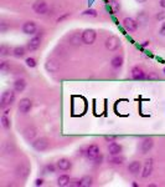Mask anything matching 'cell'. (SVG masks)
<instances>
[{"label":"cell","mask_w":165,"mask_h":187,"mask_svg":"<svg viewBox=\"0 0 165 187\" xmlns=\"http://www.w3.org/2000/svg\"><path fill=\"white\" fill-rule=\"evenodd\" d=\"M15 101V91L13 90H5L4 93L1 94L0 97V107L5 109L6 106L13 105V102Z\"/></svg>","instance_id":"1"},{"label":"cell","mask_w":165,"mask_h":187,"mask_svg":"<svg viewBox=\"0 0 165 187\" xmlns=\"http://www.w3.org/2000/svg\"><path fill=\"white\" fill-rule=\"evenodd\" d=\"M31 109H33V101L30 99L24 97V99L20 100V102L18 105V110H19L20 114L26 115V114H29L31 111Z\"/></svg>","instance_id":"2"},{"label":"cell","mask_w":165,"mask_h":187,"mask_svg":"<svg viewBox=\"0 0 165 187\" xmlns=\"http://www.w3.org/2000/svg\"><path fill=\"white\" fill-rule=\"evenodd\" d=\"M30 172V166L26 163V162H20L16 167H15V175L20 178H26Z\"/></svg>","instance_id":"3"},{"label":"cell","mask_w":165,"mask_h":187,"mask_svg":"<svg viewBox=\"0 0 165 187\" xmlns=\"http://www.w3.org/2000/svg\"><path fill=\"white\" fill-rule=\"evenodd\" d=\"M33 10L39 15H45L49 11V5L45 0H36L33 4Z\"/></svg>","instance_id":"4"},{"label":"cell","mask_w":165,"mask_h":187,"mask_svg":"<svg viewBox=\"0 0 165 187\" xmlns=\"http://www.w3.org/2000/svg\"><path fill=\"white\" fill-rule=\"evenodd\" d=\"M31 145H33L34 150H36L39 152H42V151H45V150L49 149V141H47L46 137H40V139L34 140L33 142H31Z\"/></svg>","instance_id":"5"},{"label":"cell","mask_w":165,"mask_h":187,"mask_svg":"<svg viewBox=\"0 0 165 187\" xmlns=\"http://www.w3.org/2000/svg\"><path fill=\"white\" fill-rule=\"evenodd\" d=\"M104 45H106V49H107V50H109V51H116L117 49L121 48V40H119V37H117V36H109V37L106 40Z\"/></svg>","instance_id":"6"},{"label":"cell","mask_w":165,"mask_h":187,"mask_svg":"<svg viewBox=\"0 0 165 187\" xmlns=\"http://www.w3.org/2000/svg\"><path fill=\"white\" fill-rule=\"evenodd\" d=\"M96 31L93 29H86V30L82 32V40H83V44L86 45H92L95 41H96Z\"/></svg>","instance_id":"7"},{"label":"cell","mask_w":165,"mask_h":187,"mask_svg":"<svg viewBox=\"0 0 165 187\" xmlns=\"http://www.w3.org/2000/svg\"><path fill=\"white\" fill-rule=\"evenodd\" d=\"M142 170H143L142 162H140V161H138V160L132 161V162L128 165V172H129L131 175L137 176V175H139V173L142 172Z\"/></svg>","instance_id":"8"},{"label":"cell","mask_w":165,"mask_h":187,"mask_svg":"<svg viewBox=\"0 0 165 187\" xmlns=\"http://www.w3.org/2000/svg\"><path fill=\"white\" fill-rule=\"evenodd\" d=\"M153 146H154V141H153V139L147 137V139H144V140L140 142L139 149H140V152H142V154H148V152L153 149Z\"/></svg>","instance_id":"9"},{"label":"cell","mask_w":165,"mask_h":187,"mask_svg":"<svg viewBox=\"0 0 165 187\" xmlns=\"http://www.w3.org/2000/svg\"><path fill=\"white\" fill-rule=\"evenodd\" d=\"M152 172H153V160L149 158V160H147L145 163H144V167H143V170H142V177H143V178H148V177L152 175Z\"/></svg>","instance_id":"10"},{"label":"cell","mask_w":165,"mask_h":187,"mask_svg":"<svg viewBox=\"0 0 165 187\" xmlns=\"http://www.w3.org/2000/svg\"><path fill=\"white\" fill-rule=\"evenodd\" d=\"M16 151V146L13 141H6L3 146V154L6 156H13Z\"/></svg>","instance_id":"11"},{"label":"cell","mask_w":165,"mask_h":187,"mask_svg":"<svg viewBox=\"0 0 165 187\" xmlns=\"http://www.w3.org/2000/svg\"><path fill=\"white\" fill-rule=\"evenodd\" d=\"M99 152H101V150H99V147L97 145H91V146H88L87 150H86V156H87L90 160L93 161L96 157L99 156Z\"/></svg>","instance_id":"12"},{"label":"cell","mask_w":165,"mask_h":187,"mask_svg":"<svg viewBox=\"0 0 165 187\" xmlns=\"http://www.w3.org/2000/svg\"><path fill=\"white\" fill-rule=\"evenodd\" d=\"M40 46H41V37H40V36H34L33 39L28 42L26 49H28V51H35V50H37Z\"/></svg>","instance_id":"13"},{"label":"cell","mask_w":165,"mask_h":187,"mask_svg":"<svg viewBox=\"0 0 165 187\" xmlns=\"http://www.w3.org/2000/svg\"><path fill=\"white\" fill-rule=\"evenodd\" d=\"M123 25H124V28L128 31H135L138 29L139 23H138L137 20H134L133 18H126V19L123 20Z\"/></svg>","instance_id":"14"},{"label":"cell","mask_w":165,"mask_h":187,"mask_svg":"<svg viewBox=\"0 0 165 187\" xmlns=\"http://www.w3.org/2000/svg\"><path fill=\"white\" fill-rule=\"evenodd\" d=\"M56 166L59 170L61 171H70L72 168V162L68 160V158H60L57 162H56Z\"/></svg>","instance_id":"15"},{"label":"cell","mask_w":165,"mask_h":187,"mask_svg":"<svg viewBox=\"0 0 165 187\" xmlns=\"http://www.w3.org/2000/svg\"><path fill=\"white\" fill-rule=\"evenodd\" d=\"M36 133H37V130L34 126H29V127H26L24 130V137H25L26 141H30V142H33L35 140Z\"/></svg>","instance_id":"16"},{"label":"cell","mask_w":165,"mask_h":187,"mask_svg":"<svg viewBox=\"0 0 165 187\" xmlns=\"http://www.w3.org/2000/svg\"><path fill=\"white\" fill-rule=\"evenodd\" d=\"M131 75H132V79H134V80H144V79H147L145 72L139 66H134L133 67Z\"/></svg>","instance_id":"17"},{"label":"cell","mask_w":165,"mask_h":187,"mask_svg":"<svg viewBox=\"0 0 165 187\" xmlns=\"http://www.w3.org/2000/svg\"><path fill=\"white\" fill-rule=\"evenodd\" d=\"M37 30V25L34 23V21H26V23H24V25H23V32L24 34H29V35H33L35 34Z\"/></svg>","instance_id":"18"},{"label":"cell","mask_w":165,"mask_h":187,"mask_svg":"<svg viewBox=\"0 0 165 187\" xmlns=\"http://www.w3.org/2000/svg\"><path fill=\"white\" fill-rule=\"evenodd\" d=\"M108 151H109V154L113 156V155H121L122 154V151H123V147H122V145H119V144H117V142H111L109 144V146H108Z\"/></svg>","instance_id":"19"},{"label":"cell","mask_w":165,"mask_h":187,"mask_svg":"<svg viewBox=\"0 0 165 187\" xmlns=\"http://www.w3.org/2000/svg\"><path fill=\"white\" fill-rule=\"evenodd\" d=\"M26 89V81L24 79H18L14 82V91L15 93H23Z\"/></svg>","instance_id":"20"},{"label":"cell","mask_w":165,"mask_h":187,"mask_svg":"<svg viewBox=\"0 0 165 187\" xmlns=\"http://www.w3.org/2000/svg\"><path fill=\"white\" fill-rule=\"evenodd\" d=\"M70 42L72 44V45H81L82 42H83V40H82V34H80V32H73L71 36H70Z\"/></svg>","instance_id":"21"},{"label":"cell","mask_w":165,"mask_h":187,"mask_svg":"<svg viewBox=\"0 0 165 187\" xmlns=\"http://www.w3.org/2000/svg\"><path fill=\"white\" fill-rule=\"evenodd\" d=\"M26 48H24V46H16L14 50H13V55H14V58H16V59H20V58H24L25 56V54H26Z\"/></svg>","instance_id":"22"},{"label":"cell","mask_w":165,"mask_h":187,"mask_svg":"<svg viewBox=\"0 0 165 187\" xmlns=\"http://www.w3.org/2000/svg\"><path fill=\"white\" fill-rule=\"evenodd\" d=\"M71 184V180H70V176L68 175H61L59 178H57V186L65 187L68 186Z\"/></svg>","instance_id":"23"},{"label":"cell","mask_w":165,"mask_h":187,"mask_svg":"<svg viewBox=\"0 0 165 187\" xmlns=\"http://www.w3.org/2000/svg\"><path fill=\"white\" fill-rule=\"evenodd\" d=\"M126 161V157L121 155H113L109 158V162L113 163V165H123Z\"/></svg>","instance_id":"24"},{"label":"cell","mask_w":165,"mask_h":187,"mask_svg":"<svg viewBox=\"0 0 165 187\" xmlns=\"http://www.w3.org/2000/svg\"><path fill=\"white\" fill-rule=\"evenodd\" d=\"M111 65H112L114 69H119V67H122V65H123V58L119 56V55L114 56V58L112 59V61H111Z\"/></svg>","instance_id":"25"},{"label":"cell","mask_w":165,"mask_h":187,"mask_svg":"<svg viewBox=\"0 0 165 187\" xmlns=\"http://www.w3.org/2000/svg\"><path fill=\"white\" fill-rule=\"evenodd\" d=\"M0 122H1V126H3L5 130H9V128L11 127V121H10V119L8 117V115H5V114L0 117Z\"/></svg>","instance_id":"26"},{"label":"cell","mask_w":165,"mask_h":187,"mask_svg":"<svg viewBox=\"0 0 165 187\" xmlns=\"http://www.w3.org/2000/svg\"><path fill=\"white\" fill-rule=\"evenodd\" d=\"M93 185V178L91 176H83L81 178V187H91Z\"/></svg>","instance_id":"27"},{"label":"cell","mask_w":165,"mask_h":187,"mask_svg":"<svg viewBox=\"0 0 165 187\" xmlns=\"http://www.w3.org/2000/svg\"><path fill=\"white\" fill-rule=\"evenodd\" d=\"M140 25H143V26H145L147 25V23H148V16H147V14L144 13V11H140V13H138V20H137Z\"/></svg>","instance_id":"28"},{"label":"cell","mask_w":165,"mask_h":187,"mask_svg":"<svg viewBox=\"0 0 165 187\" xmlns=\"http://www.w3.org/2000/svg\"><path fill=\"white\" fill-rule=\"evenodd\" d=\"M9 53H10V48H8L6 45L3 44V45L0 46V56H3V58H4V56H8Z\"/></svg>","instance_id":"29"},{"label":"cell","mask_w":165,"mask_h":187,"mask_svg":"<svg viewBox=\"0 0 165 187\" xmlns=\"http://www.w3.org/2000/svg\"><path fill=\"white\" fill-rule=\"evenodd\" d=\"M0 70L3 71V72H8V71H10V64L8 61H3L0 64Z\"/></svg>","instance_id":"30"},{"label":"cell","mask_w":165,"mask_h":187,"mask_svg":"<svg viewBox=\"0 0 165 187\" xmlns=\"http://www.w3.org/2000/svg\"><path fill=\"white\" fill-rule=\"evenodd\" d=\"M9 29H10V25H9L6 21H1V23H0V32L4 34V32H6Z\"/></svg>","instance_id":"31"},{"label":"cell","mask_w":165,"mask_h":187,"mask_svg":"<svg viewBox=\"0 0 165 187\" xmlns=\"http://www.w3.org/2000/svg\"><path fill=\"white\" fill-rule=\"evenodd\" d=\"M56 168H57V166H55V165H52V163H49V165H46V167H45V170H46L47 172H50V173H55Z\"/></svg>","instance_id":"32"},{"label":"cell","mask_w":165,"mask_h":187,"mask_svg":"<svg viewBox=\"0 0 165 187\" xmlns=\"http://www.w3.org/2000/svg\"><path fill=\"white\" fill-rule=\"evenodd\" d=\"M111 5L113 6L114 13H118V11L121 10V5H119V3H117L116 0H112V1H111Z\"/></svg>","instance_id":"33"},{"label":"cell","mask_w":165,"mask_h":187,"mask_svg":"<svg viewBox=\"0 0 165 187\" xmlns=\"http://www.w3.org/2000/svg\"><path fill=\"white\" fill-rule=\"evenodd\" d=\"M25 62H26V65H28L29 67H35V66H36V60L33 59V58H28Z\"/></svg>","instance_id":"34"},{"label":"cell","mask_w":165,"mask_h":187,"mask_svg":"<svg viewBox=\"0 0 165 187\" xmlns=\"http://www.w3.org/2000/svg\"><path fill=\"white\" fill-rule=\"evenodd\" d=\"M155 19L157 20H165V10H162V11H159V13H157V15H155Z\"/></svg>","instance_id":"35"},{"label":"cell","mask_w":165,"mask_h":187,"mask_svg":"<svg viewBox=\"0 0 165 187\" xmlns=\"http://www.w3.org/2000/svg\"><path fill=\"white\" fill-rule=\"evenodd\" d=\"M83 15H92V16H96L97 14H96V10L91 9V10H86V11L83 13Z\"/></svg>","instance_id":"36"},{"label":"cell","mask_w":165,"mask_h":187,"mask_svg":"<svg viewBox=\"0 0 165 187\" xmlns=\"http://www.w3.org/2000/svg\"><path fill=\"white\" fill-rule=\"evenodd\" d=\"M116 139H117V136H112V135H109V136H104V140H106V141H109V142H113Z\"/></svg>","instance_id":"37"},{"label":"cell","mask_w":165,"mask_h":187,"mask_svg":"<svg viewBox=\"0 0 165 187\" xmlns=\"http://www.w3.org/2000/svg\"><path fill=\"white\" fill-rule=\"evenodd\" d=\"M42 185H44V180L42 178H37L35 181V186H42Z\"/></svg>","instance_id":"38"},{"label":"cell","mask_w":165,"mask_h":187,"mask_svg":"<svg viewBox=\"0 0 165 187\" xmlns=\"http://www.w3.org/2000/svg\"><path fill=\"white\" fill-rule=\"evenodd\" d=\"M159 34H160L162 36H165V21L163 23V25H162L160 30H159Z\"/></svg>","instance_id":"39"},{"label":"cell","mask_w":165,"mask_h":187,"mask_svg":"<svg viewBox=\"0 0 165 187\" xmlns=\"http://www.w3.org/2000/svg\"><path fill=\"white\" fill-rule=\"evenodd\" d=\"M93 161H95V163H96V165H101V163H102V156H98V157H96V158H95V160H93Z\"/></svg>","instance_id":"40"},{"label":"cell","mask_w":165,"mask_h":187,"mask_svg":"<svg viewBox=\"0 0 165 187\" xmlns=\"http://www.w3.org/2000/svg\"><path fill=\"white\" fill-rule=\"evenodd\" d=\"M159 4H160V6H162L163 9H165V0H160V3H159Z\"/></svg>","instance_id":"41"},{"label":"cell","mask_w":165,"mask_h":187,"mask_svg":"<svg viewBox=\"0 0 165 187\" xmlns=\"http://www.w3.org/2000/svg\"><path fill=\"white\" fill-rule=\"evenodd\" d=\"M135 1H137V3H139V4H143V3H145L147 0H135Z\"/></svg>","instance_id":"42"},{"label":"cell","mask_w":165,"mask_h":187,"mask_svg":"<svg viewBox=\"0 0 165 187\" xmlns=\"http://www.w3.org/2000/svg\"><path fill=\"white\" fill-rule=\"evenodd\" d=\"M164 74H165V69H164Z\"/></svg>","instance_id":"43"}]
</instances>
